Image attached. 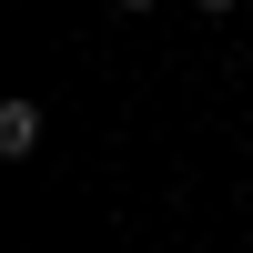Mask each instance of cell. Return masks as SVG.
I'll list each match as a JSON object with an SVG mask.
<instances>
[{
	"instance_id": "7a4b0ae2",
	"label": "cell",
	"mask_w": 253,
	"mask_h": 253,
	"mask_svg": "<svg viewBox=\"0 0 253 253\" xmlns=\"http://www.w3.org/2000/svg\"><path fill=\"white\" fill-rule=\"evenodd\" d=\"M122 10H162V0H122Z\"/></svg>"
},
{
	"instance_id": "3957f363",
	"label": "cell",
	"mask_w": 253,
	"mask_h": 253,
	"mask_svg": "<svg viewBox=\"0 0 253 253\" xmlns=\"http://www.w3.org/2000/svg\"><path fill=\"white\" fill-rule=\"evenodd\" d=\"M193 10H233V0H193Z\"/></svg>"
},
{
	"instance_id": "6da1fadb",
	"label": "cell",
	"mask_w": 253,
	"mask_h": 253,
	"mask_svg": "<svg viewBox=\"0 0 253 253\" xmlns=\"http://www.w3.org/2000/svg\"><path fill=\"white\" fill-rule=\"evenodd\" d=\"M31 142H41V101H0V152H31Z\"/></svg>"
}]
</instances>
